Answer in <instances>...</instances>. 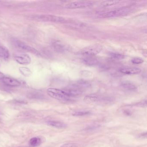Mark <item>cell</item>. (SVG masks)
I'll list each match as a JSON object with an SVG mask.
<instances>
[{
	"mask_svg": "<svg viewBox=\"0 0 147 147\" xmlns=\"http://www.w3.org/2000/svg\"><path fill=\"white\" fill-rule=\"evenodd\" d=\"M64 91L71 98L79 96L82 94V88L77 84L67 86Z\"/></svg>",
	"mask_w": 147,
	"mask_h": 147,
	"instance_id": "8992f818",
	"label": "cell"
},
{
	"mask_svg": "<svg viewBox=\"0 0 147 147\" xmlns=\"http://www.w3.org/2000/svg\"><path fill=\"white\" fill-rule=\"evenodd\" d=\"M78 146V144L76 143H68L65 144L61 145L60 147H77Z\"/></svg>",
	"mask_w": 147,
	"mask_h": 147,
	"instance_id": "603a6c76",
	"label": "cell"
},
{
	"mask_svg": "<svg viewBox=\"0 0 147 147\" xmlns=\"http://www.w3.org/2000/svg\"><path fill=\"white\" fill-rule=\"evenodd\" d=\"M41 143V140L39 138L34 137L30 139L29 143L33 147L39 146Z\"/></svg>",
	"mask_w": 147,
	"mask_h": 147,
	"instance_id": "d6986e66",
	"label": "cell"
},
{
	"mask_svg": "<svg viewBox=\"0 0 147 147\" xmlns=\"http://www.w3.org/2000/svg\"><path fill=\"white\" fill-rule=\"evenodd\" d=\"M15 61L21 65H28L31 63V59L28 55L25 54L16 55L14 57Z\"/></svg>",
	"mask_w": 147,
	"mask_h": 147,
	"instance_id": "30bf717a",
	"label": "cell"
},
{
	"mask_svg": "<svg viewBox=\"0 0 147 147\" xmlns=\"http://www.w3.org/2000/svg\"><path fill=\"white\" fill-rule=\"evenodd\" d=\"M28 19L38 22H51L57 23H64L66 22L65 19L63 17L50 14L30 15L28 16Z\"/></svg>",
	"mask_w": 147,
	"mask_h": 147,
	"instance_id": "6da1fadb",
	"label": "cell"
},
{
	"mask_svg": "<svg viewBox=\"0 0 147 147\" xmlns=\"http://www.w3.org/2000/svg\"><path fill=\"white\" fill-rule=\"evenodd\" d=\"M47 92L49 95L51 97L61 101H70L72 98L64 90L51 88L47 89Z\"/></svg>",
	"mask_w": 147,
	"mask_h": 147,
	"instance_id": "7a4b0ae2",
	"label": "cell"
},
{
	"mask_svg": "<svg viewBox=\"0 0 147 147\" xmlns=\"http://www.w3.org/2000/svg\"><path fill=\"white\" fill-rule=\"evenodd\" d=\"M19 71L20 73H21L23 76L26 77H28L31 76L32 74V71L30 69L27 67H20L19 68Z\"/></svg>",
	"mask_w": 147,
	"mask_h": 147,
	"instance_id": "e0dca14e",
	"label": "cell"
},
{
	"mask_svg": "<svg viewBox=\"0 0 147 147\" xmlns=\"http://www.w3.org/2000/svg\"><path fill=\"white\" fill-rule=\"evenodd\" d=\"M111 99L110 98H101L96 94H92L86 95L84 98V101L88 104L96 103L99 101H110Z\"/></svg>",
	"mask_w": 147,
	"mask_h": 147,
	"instance_id": "9c48e42d",
	"label": "cell"
},
{
	"mask_svg": "<svg viewBox=\"0 0 147 147\" xmlns=\"http://www.w3.org/2000/svg\"><path fill=\"white\" fill-rule=\"evenodd\" d=\"M121 86L125 90L130 92H135L137 89L136 86L129 81H123L121 84Z\"/></svg>",
	"mask_w": 147,
	"mask_h": 147,
	"instance_id": "4fadbf2b",
	"label": "cell"
},
{
	"mask_svg": "<svg viewBox=\"0 0 147 147\" xmlns=\"http://www.w3.org/2000/svg\"><path fill=\"white\" fill-rule=\"evenodd\" d=\"M110 56L112 58L117 60H121L124 59L125 56L122 54L116 53H111L110 54Z\"/></svg>",
	"mask_w": 147,
	"mask_h": 147,
	"instance_id": "44dd1931",
	"label": "cell"
},
{
	"mask_svg": "<svg viewBox=\"0 0 147 147\" xmlns=\"http://www.w3.org/2000/svg\"><path fill=\"white\" fill-rule=\"evenodd\" d=\"M99 127L98 125H92V126H88L86 128H85V130L92 131L93 130H96Z\"/></svg>",
	"mask_w": 147,
	"mask_h": 147,
	"instance_id": "cb8c5ba5",
	"label": "cell"
},
{
	"mask_svg": "<svg viewBox=\"0 0 147 147\" xmlns=\"http://www.w3.org/2000/svg\"><path fill=\"white\" fill-rule=\"evenodd\" d=\"M93 5V2L85 1H74L67 4L66 7L67 9H77L89 7Z\"/></svg>",
	"mask_w": 147,
	"mask_h": 147,
	"instance_id": "52a82bcc",
	"label": "cell"
},
{
	"mask_svg": "<svg viewBox=\"0 0 147 147\" xmlns=\"http://www.w3.org/2000/svg\"><path fill=\"white\" fill-rule=\"evenodd\" d=\"M147 105V101L146 100H144V101H141V102L138 103L136 104V106H138V107H144Z\"/></svg>",
	"mask_w": 147,
	"mask_h": 147,
	"instance_id": "d4e9b609",
	"label": "cell"
},
{
	"mask_svg": "<svg viewBox=\"0 0 147 147\" xmlns=\"http://www.w3.org/2000/svg\"><path fill=\"white\" fill-rule=\"evenodd\" d=\"M130 8L129 7H123L114 11L107 12L100 14V16L102 18H111L120 17L127 14L130 11Z\"/></svg>",
	"mask_w": 147,
	"mask_h": 147,
	"instance_id": "3957f363",
	"label": "cell"
},
{
	"mask_svg": "<svg viewBox=\"0 0 147 147\" xmlns=\"http://www.w3.org/2000/svg\"><path fill=\"white\" fill-rule=\"evenodd\" d=\"M5 77V76L4 74H3L2 73H1V72H0V80L3 79V78H4Z\"/></svg>",
	"mask_w": 147,
	"mask_h": 147,
	"instance_id": "484cf974",
	"label": "cell"
},
{
	"mask_svg": "<svg viewBox=\"0 0 147 147\" xmlns=\"http://www.w3.org/2000/svg\"><path fill=\"white\" fill-rule=\"evenodd\" d=\"M47 123L49 126L56 128H59V129H63L67 127V125L65 123L60 121H49L47 122Z\"/></svg>",
	"mask_w": 147,
	"mask_h": 147,
	"instance_id": "9a60e30c",
	"label": "cell"
},
{
	"mask_svg": "<svg viewBox=\"0 0 147 147\" xmlns=\"http://www.w3.org/2000/svg\"><path fill=\"white\" fill-rule=\"evenodd\" d=\"M102 49V46L99 45H91L84 48L78 51L80 55L86 57H92L99 53Z\"/></svg>",
	"mask_w": 147,
	"mask_h": 147,
	"instance_id": "277c9868",
	"label": "cell"
},
{
	"mask_svg": "<svg viewBox=\"0 0 147 147\" xmlns=\"http://www.w3.org/2000/svg\"><path fill=\"white\" fill-rule=\"evenodd\" d=\"M51 46L52 49L58 53H65L71 50V48L68 45L60 41H54L52 43Z\"/></svg>",
	"mask_w": 147,
	"mask_h": 147,
	"instance_id": "ba28073f",
	"label": "cell"
},
{
	"mask_svg": "<svg viewBox=\"0 0 147 147\" xmlns=\"http://www.w3.org/2000/svg\"><path fill=\"white\" fill-rule=\"evenodd\" d=\"M119 71L121 73L127 75L139 74L141 72V69L137 67H124L120 68Z\"/></svg>",
	"mask_w": 147,
	"mask_h": 147,
	"instance_id": "7c38bea8",
	"label": "cell"
},
{
	"mask_svg": "<svg viewBox=\"0 0 147 147\" xmlns=\"http://www.w3.org/2000/svg\"><path fill=\"white\" fill-rule=\"evenodd\" d=\"M2 81L5 85L8 86L18 87L21 85V83L18 80L10 77L5 76Z\"/></svg>",
	"mask_w": 147,
	"mask_h": 147,
	"instance_id": "8fae6325",
	"label": "cell"
},
{
	"mask_svg": "<svg viewBox=\"0 0 147 147\" xmlns=\"http://www.w3.org/2000/svg\"><path fill=\"white\" fill-rule=\"evenodd\" d=\"M14 43V45L18 49L22 50L23 51H27L34 54L36 55H39L40 53L39 51L32 46L28 45L25 43H23V41L19 40H14L13 41Z\"/></svg>",
	"mask_w": 147,
	"mask_h": 147,
	"instance_id": "5b68a950",
	"label": "cell"
},
{
	"mask_svg": "<svg viewBox=\"0 0 147 147\" xmlns=\"http://www.w3.org/2000/svg\"><path fill=\"white\" fill-rule=\"evenodd\" d=\"M131 61L133 64L138 65L143 63L144 60L142 58H139V57H135L132 59Z\"/></svg>",
	"mask_w": 147,
	"mask_h": 147,
	"instance_id": "7402d4cb",
	"label": "cell"
},
{
	"mask_svg": "<svg viewBox=\"0 0 147 147\" xmlns=\"http://www.w3.org/2000/svg\"><path fill=\"white\" fill-rule=\"evenodd\" d=\"M10 56V51L7 48L3 45H0V57L7 60L9 59Z\"/></svg>",
	"mask_w": 147,
	"mask_h": 147,
	"instance_id": "5bb4252c",
	"label": "cell"
},
{
	"mask_svg": "<svg viewBox=\"0 0 147 147\" xmlns=\"http://www.w3.org/2000/svg\"><path fill=\"white\" fill-rule=\"evenodd\" d=\"M120 1H104L101 3V5L104 7L111 6L116 5L120 3Z\"/></svg>",
	"mask_w": 147,
	"mask_h": 147,
	"instance_id": "ac0fdd59",
	"label": "cell"
},
{
	"mask_svg": "<svg viewBox=\"0 0 147 147\" xmlns=\"http://www.w3.org/2000/svg\"><path fill=\"white\" fill-rule=\"evenodd\" d=\"M124 113H125V114L126 115H130V111H127V110H125L124 111Z\"/></svg>",
	"mask_w": 147,
	"mask_h": 147,
	"instance_id": "4316f807",
	"label": "cell"
},
{
	"mask_svg": "<svg viewBox=\"0 0 147 147\" xmlns=\"http://www.w3.org/2000/svg\"><path fill=\"white\" fill-rule=\"evenodd\" d=\"M83 62L86 65L88 66L97 65L99 63L98 61L93 57H86L84 58Z\"/></svg>",
	"mask_w": 147,
	"mask_h": 147,
	"instance_id": "2e32d148",
	"label": "cell"
},
{
	"mask_svg": "<svg viewBox=\"0 0 147 147\" xmlns=\"http://www.w3.org/2000/svg\"><path fill=\"white\" fill-rule=\"evenodd\" d=\"M90 112L88 111H84V110H79V111H75L72 113L73 116H84L90 114Z\"/></svg>",
	"mask_w": 147,
	"mask_h": 147,
	"instance_id": "ffe728a7",
	"label": "cell"
}]
</instances>
